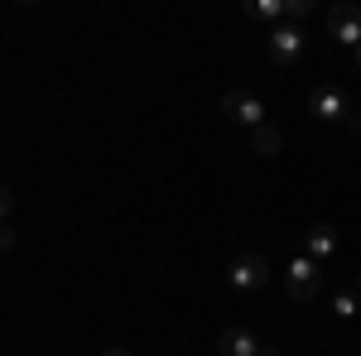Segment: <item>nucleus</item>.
Instances as JSON below:
<instances>
[{"mask_svg": "<svg viewBox=\"0 0 361 356\" xmlns=\"http://www.w3.org/2000/svg\"><path fill=\"white\" fill-rule=\"evenodd\" d=\"M226 284L231 289H265L270 284V260L265 255H236L231 270H226Z\"/></svg>", "mask_w": 361, "mask_h": 356, "instance_id": "nucleus-1", "label": "nucleus"}, {"mask_svg": "<svg viewBox=\"0 0 361 356\" xmlns=\"http://www.w3.org/2000/svg\"><path fill=\"white\" fill-rule=\"evenodd\" d=\"M226 116L236 121V125H246V130H260L265 125V102L255 97V92H226Z\"/></svg>", "mask_w": 361, "mask_h": 356, "instance_id": "nucleus-2", "label": "nucleus"}, {"mask_svg": "<svg viewBox=\"0 0 361 356\" xmlns=\"http://www.w3.org/2000/svg\"><path fill=\"white\" fill-rule=\"evenodd\" d=\"M318 274H323V265H313L308 255H299L289 270H284V279H289V294L299 303H313L318 299Z\"/></svg>", "mask_w": 361, "mask_h": 356, "instance_id": "nucleus-3", "label": "nucleus"}, {"mask_svg": "<svg viewBox=\"0 0 361 356\" xmlns=\"http://www.w3.org/2000/svg\"><path fill=\"white\" fill-rule=\"evenodd\" d=\"M328 34H333L337 44L357 49L361 44V10L357 5H333V10H328Z\"/></svg>", "mask_w": 361, "mask_h": 356, "instance_id": "nucleus-4", "label": "nucleus"}, {"mask_svg": "<svg viewBox=\"0 0 361 356\" xmlns=\"http://www.w3.org/2000/svg\"><path fill=\"white\" fill-rule=\"evenodd\" d=\"M299 54H304V29L279 25L275 34H270V58H275L279 68H294V63H299Z\"/></svg>", "mask_w": 361, "mask_h": 356, "instance_id": "nucleus-5", "label": "nucleus"}, {"mask_svg": "<svg viewBox=\"0 0 361 356\" xmlns=\"http://www.w3.org/2000/svg\"><path fill=\"white\" fill-rule=\"evenodd\" d=\"M308 111H313V116H323V121H347V102H342V92H337V87H313V92H308Z\"/></svg>", "mask_w": 361, "mask_h": 356, "instance_id": "nucleus-6", "label": "nucleus"}, {"mask_svg": "<svg viewBox=\"0 0 361 356\" xmlns=\"http://www.w3.org/2000/svg\"><path fill=\"white\" fill-rule=\"evenodd\" d=\"M304 255L313 260V265H328L337 255V231L333 226H308V236H304Z\"/></svg>", "mask_w": 361, "mask_h": 356, "instance_id": "nucleus-7", "label": "nucleus"}, {"mask_svg": "<svg viewBox=\"0 0 361 356\" xmlns=\"http://www.w3.org/2000/svg\"><path fill=\"white\" fill-rule=\"evenodd\" d=\"M217 352L222 356H260V342H255V332H246V328H226L222 337H217Z\"/></svg>", "mask_w": 361, "mask_h": 356, "instance_id": "nucleus-8", "label": "nucleus"}, {"mask_svg": "<svg viewBox=\"0 0 361 356\" xmlns=\"http://www.w3.org/2000/svg\"><path fill=\"white\" fill-rule=\"evenodd\" d=\"M250 149H255V154H265V159H275L279 149H284V130H275V125L265 121L260 130H250Z\"/></svg>", "mask_w": 361, "mask_h": 356, "instance_id": "nucleus-9", "label": "nucleus"}, {"mask_svg": "<svg viewBox=\"0 0 361 356\" xmlns=\"http://www.w3.org/2000/svg\"><path fill=\"white\" fill-rule=\"evenodd\" d=\"M333 313H337V318H357V313H361V294H357V289L333 294Z\"/></svg>", "mask_w": 361, "mask_h": 356, "instance_id": "nucleus-10", "label": "nucleus"}, {"mask_svg": "<svg viewBox=\"0 0 361 356\" xmlns=\"http://www.w3.org/2000/svg\"><path fill=\"white\" fill-rule=\"evenodd\" d=\"M246 15H260V20H284V0H255V5H246Z\"/></svg>", "mask_w": 361, "mask_h": 356, "instance_id": "nucleus-11", "label": "nucleus"}, {"mask_svg": "<svg viewBox=\"0 0 361 356\" xmlns=\"http://www.w3.org/2000/svg\"><path fill=\"white\" fill-rule=\"evenodd\" d=\"M308 10H313L308 0H284V20H304Z\"/></svg>", "mask_w": 361, "mask_h": 356, "instance_id": "nucleus-12", "label": "nucleus"}, {"mask_svg": "<svg viewBox=\"0 0 361 356\" xmlns=\"http://www.w3.org/2000/svg\"><path fill=\"white\" fill-rule=\"evenodd\" d=\"M10 212H15V192H10L5 183H0V226L10 221Z\"/></svg>", "mask_w": 361, "mask_h": 356, "instance_id": "nucleus-13", "label": "nucleus"}, {"mask_svg": "<svg viewBox=\"0 0 361 356\" xmlns=\"http://www.w3.org/2000/svg\"><path fill=\"white\" fill-rule=\"evenodd\" d=\"M0 250H15V226H10V221L0 226Z\"/></svg>", "mask_w": 361, "mask_h": 356, "instance_id": "nucleus-14", "label": "nucleus"}, {"mask_svg": "<svg viewBox=\"0 0 361 356\" xmlns=\"http://www.w3.org/2000/svg\"><path fill=\"white\" fill-rule=\"evenodd\" d=\"M352 58H357V73H361V44H357V49H352Z\"/></svg>", "mask_w": 361, "mask_h": 356, "instance_id": "nucleus-15", "label": "nucleus"}, {"mask_svg": "<svg viewBox=\"0 0 361 356\" xmlns=\"http://www.w3.org/2000/svg\"><path fill=\"white\" fill-rule=\"evenodd\" d=\"M102 356H130V352H121V347H111V352H102Z\"/></svg>", "mask_w": 361, "mask_h": 356, "instance_id": "nucleus-16", "label": "nucleus"}, {"mask_svg": "<svg viewBox=\"0 0 361 356\" xmlns=\"http://www.w3.org/2000/svg\"><path fill=\"white\" fill-rule=\"evenodd\" d=\"M260 356H279V352H270V347H260Z\"/></svg>", "mask_w": 361, "mask_h": 356, "instance_id": "nucleus-17", "label": "nucleus"}]
</instances>
